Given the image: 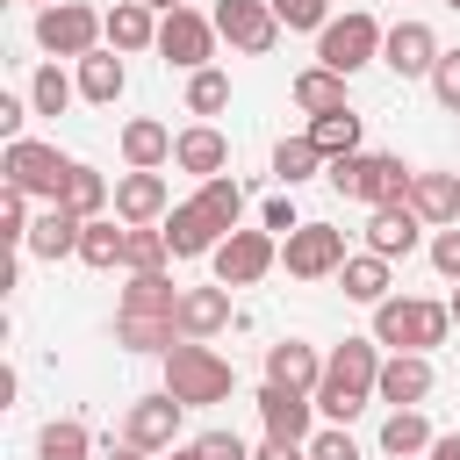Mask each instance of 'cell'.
I'll return each instance as SVG.
<instances>
[{"instance_id":"1","label":"cell","mask_w":460,"mask_h":460,"mask_svg":"<svg viewBox=\"0 0 460 460\" xmlns=\"http://www.w3.org/2000/svg\"><path fill=\"white\" fill-rule=\"evenodd\" d=\"M374 381H381V345H374V338L331 345V352H323V381H316L323 424H352V417L374 402Z\"/></svg>"},{"instance_id":"2","label":"cell","mask_w":460,"mask_h":460,"mask_svg":"<svg viewBox=\"0 0 460 460\" xmlns=\"http://www.w3.org/2000/svg\"><path fill=\"white\" fill-rule=\"evenodd\" d=\"M165 388L187 402V410H208V402H230V388H237V367L208 345V338H180L165 359Z\"/></svg>"},{"instance_id":"3","label":"cell","mask_w":460,"mask_h":460,"mask_svg":"<svg viewBox=\"0 0 460 460\" xmlns=\"http://www.w3.org/2000/svg\"><path fill=\"white\" fill-rule=\"evenodd\" d=\"M446 331H453V309L431 295L374 302V345H388V352H431V345H446Z\"/></svg>"},{"instance_id":"4","label":"cell","mask_w":460,"mask_h":460,"mask_svg":"<svg viewBox=\"0 0 460 460\" xmlns=\"http://www.w3.org/2000/svg\"><path fill=\"white\" fill-rule=\"evenodd\" d=\"M323 180H331L345 201H367V208H381V201H410V180H417V165H402L395 151H352V158H331V165H323Z\"/></svg>"},{"instance_id":"5","label":"cell","mask_w":460,"mask_h":460,"mask_svg":"<svg viewBox=\"0 0 460 460\" xmlns=\"http://www.w3.org/2000/svg\"><path fill=\"white\" fill-rule=\"evenodd\" d=\"M108 43V14L101 7H86V0H50V7H36V50H50V58H86V50H101Z\"/></svg>"},{"instance_id":"6","label":"cell","mask_w":460,"mask_h":460,"mask_svg":"<svg viewBox=\"0 0 460 460\" xmlns=\"http://www.w3.org/2000/svg\"><path fill=\"white\" fill-rule=\"evenodd\" d=\"M381 22L367 14V7H345V14H331L323 29H316V65H331V72H367V65H381Z\"/></svg>"},{"instance_id":"7","label":"cell","mask_w":460,"mask_h":460,"mask_svg":"<svg viewBox=\"0 0 460 460\" xmlns=\"http://www.w3.org/2000/svg\"><path fill=\"white\" fill-rule=\"evenodd\" d=\"M72 165H79V158H65V151H58V144H43V137H14V144L0 151V172H7V187L36 194V201H65V180H72Z\"/></svg>"},{"instance_id":"8","label":"cell","mask_w":460,"mask_h":460,"mask_svg":"<svg viewBox=\"0 0 460 460\" xmlns=\"http://www.w3.org/2000/svg\"><path fill=\"white\" fill-rule=\"evenodd\" d=\"M216 14H201V7H172V14H158V58L172 65V72H201V65H216Z\"/></svg>"},{"instance_id":"9","label":"cell","mask_w":460,"mask_h":460,"mask_svg":"<svg viewBox=\"0 0 460 460\" xmlns=\"http://www.w3.org/2000/svg\"><path fill=\"white\" fill-rule=\"evenodd\" d=\"M208 266H216V280L223 288H259L273 266H280V237L259 223V230H230L216 252H208Z\"/></svg>"},{"instance_id":"10","label":"cell","mask_w":460,"mask_h":460,"mask_svg":"<svg viewBox=\"0 0 460 460\" xmlns=\"http://www.w3.org/2000/svg\"><path fill=\"white\" fill-rule=\"evenodd\" d=\"M345 259H352V252H345V230H338V223H302V230L280 237V266H288L295 280H338Z\"/></svg>"},{"instance_id":"11","label":"cell","mask_w":460,"mask_h":460,"mask_svg":"<svg viewBox=\"0 0 460 460\" xmlns=\"http://www.w3.org/2000/svg\"><path fill=\"white\" fill-rule=\"evenodd\" d=\"M252 410H259L266 438H295V446H309V438H316V417H323L316 395H309V388H288V381H259Z\"/></svg>"},{"instance_id":"12","label":"cell","mask_w":460,"mask_h":460,"mask_svg":"<svg viewBox=\"0 0 460 460\" xmlns=\"http://www.w3.org/2000/svg\"><path fill=\"white\" fill-rule=\"evenodd\" d=\"M180 417H187V402H180L172 388H151V395H137V402L122 410V438H129V446H144V453H172Z\"/></svg>"},{"instance_id":"13","label":"cell","mask_w":460,"mask_h":460,"mask_svg":"<svg viewBox=\"0 0 460 460\" xmlns=\"http://www.w3.org/2000/svg\"><path fill=\"white\" fill-rule=\"evenodd\" d=\"M216 36L244 58H266L280 43V14H273V0H216Z\"/></svg>"},{"instance_id":"14","label":"cell","mask_w":460,"mask_h":460,"mask_svg":"<svg viewBox=\"0 0 460 460\" xmlns=\"http://www.w3.org/2000/svg\"><path fill=\"white\" fill-rule=\"evenodd\" d=\"M381 65H388L395 79H431V65H438V29L402 14V22L381 36Z\"/></svg>"},{"instance_id":"15","label":"cell","mask_w":460,"mask_h":460,"mask_svg":"<svg viewBox=\"0 0 460 460\" xmlns=\"http://www.w3.org/2000/svg\"><path fill=\"white\" fill-rule=\"evenodd\" d=\"M431 352H381V381H374V402L388 410H417L431 395Z\"/></svg>"},{"instance_id":"16","label":"cell","mask_w":460,"mask_h":460,"mask_svg":"<svg viewBox=\"0 0 460 460\" xmlns=\"http://www.w3.org/2000/svg\"><path fill=\"white\" fill-rule=\"evenodd\" d=\"M424 216L410 208V201H381V208H367V252H381V259H410L417 244H424Z\"/></svg>"},{"instance_id":"17","label":"cell","mask_w":460,"mask_h":460,"mask_svg":"<svg viewBox=\"0 0 460 460\" xmlns=\"http://www.w3.org/2000/svg\"><path fill=\"white\" fill-rule=\"evenodd\" d=\"M172 165L194 172V180H216V172H230V137H223L216 122H187V129L172 137Z\"/></svg>"},{"instance_id":"18","label":"cell","mask_w":460,"mask_h":460,"mask_svg":"<svg viewBox=\"0 0 460 460\" xmlns=\"http://www.w3.org/2000/svg\"><path fill=\"white\" fill-rule=\"evenodd\" d=\"M115 216L122 223H165L172 216V187H165V172H122L115 180Z\"/></svg>"},{"instance_id":"19","label":"cell","mask_w":460,"mask_h":460,"mask_svg":"<svg viewBox=\"0 0 460 460\" xmlns=\"http://www.w3.org/2000/svg\"><path fill=\"white\" fill-rule=\"evenodd\" d=\"M223 237H230V230H223L201 201H172V216H165V244H172V259H208Z\"/></svg>"},{"instance_id":"20","label":"cell","mask_w":460,"mask_h":460,"mask_svg":"<svg viewBox=\"0 0 460 460\" xmlns=\"http://www.w3.org/2000/svg\"><path fill=\"white\" fill-rule=\"evenodd\" d=\"M79 237H86V216H72L65 201H50V208L29 223V244H22V252L58 266V259H79Z\"/></svg>"},{"instance_id":"21","label":"cell","mask_w":460,"mask_h":460,"mask_svg":"<svg viewBox=\"0 0 460 460\" xmlns=\"http://www.w3.org/2000/svg\"><path fill=\"white\" fill-rule=\"evenodd\" d=\"M172 137H180V129H165L158 115H129V122H122V165H137V172L172 165Z\"/></svg>"},{"instance_id":"22","label":"cell","mask_w":460,"mask_h":460,"mask_svg":"<svg viewBox=\"0 0 460 460\" xmlns=\"http://www.w3.org/2000/svg\"><path fill=\"white\" fill-rule=\"evenodd\" d=\"M338 288H345V302L374 309V302H388V288H395V259H381V252H352V259L338 266Z\"/></svg>"},{"instance_id":"23","label":"cell","mask_w":460,"mask_h":460,"mask_svg":"<svg viewBox=\"0 0 460 460\" xmlns=\"http://www.w3.org/2000/svg\"><path fill=\"white\" fill-rule=\"evenodd\" d=\"M230 331V288L208 280V288H180V338H216Z\"/></svg>"},{"instance_id":"24","label":"cell","mask_w":460,"mask_h":460,"mask_svg":"<svg viewBox=\"0 0 460 460\" xmlns=\"http://www.w3.org/2000/svg\"><path fill=\"white\" fill-rule=\"evenodd\" d=\"M115 345L122 352H151L165 359L180 345V316H144V309H115Z\"/></svg>"},{"instance_id":"25","label":"cell","mask_w":460,"mask_h":460,"mask_svg":"<svg viewBox=\"0 0 460 460\" xmlns=\"http://www.w3.org/2000/svg\"><path fill=\"white\" fill-rule=\"evenodd\" d=\"M266 381H288V388H309V395H316L323 352H316L309 338H273V345H266Z\"/></svg>"},{"instance_id":"26","label":"cell","mask_w":460,"mask_h":460,"mask_svg":"<svg viewBox=\"0 0 460 460\" xmlns=\"http://www.w3.org/2000/svg\"><path fill=\"white\" fill-rule=\"evenodd\" d=\"M108 50H122V58L158 50V7H144V0H115V7H108Z\"/></svg>"},{"instance_id":"27","label":"cell","mask_w":460,"mask_h":460,"mask_svg":"<svg viewBox=\"0 0 460 460\" xmlns=\"http://www.w3.org/2000/svg\"><path fill=\"white\" fill-rule=\"evenodd\" d=\"M122 86H129V65H122V50H86V58H79V101H93V108H115V101H122Z\"/></svg>"},{"instance_id":"28","label":"cell","mask_w":460,"mask_h":460,"mask_svg":"<svg viewBox=\"0 0 460 460\" xmlns=\"http://www.w3.org/2000/svg\"><path fill=\"white\" fill-rule=\"evenodd\" d=\"M410 208H417L431 230L460 223V172H417V180H410Z\"/></svg>"},{"instance_id":"29","label":"cell","mask_w":460,"mask_h":460,"mask_svg":"<svg viewBox=\"0 0 460 460\" xmlns=\"http://www.w3.org/2000/svg\"><path fill=\"white\" fill-rule=\"evenodd\" d=\"M122 252H129V223H122V216H86L79 266H93V273H115V266H122Z\"/></svg>"},{"instance_id":"30","label":"cell","mask_w":460,"mask_h":460,"mask_svg":"<svg viewBox=\"0 0 460 460\" xmlns=\"http://www.w3.org/2000/svg\"><path fill=\"white\" fill-rule=\"evenodd\" d=\"M288 93H295V108H302V115H331V108H352V101H345V72H331V65H302Z\"/></svg>"},{"instance_id":"31","label":"cell","mask_w":460,"mask_h":460,"mask_svg":"<svg viewBox=\"0 0 460 460\" xmlns=\"http://www.w3.org/2000/svg\"><path fill=\"white\" fill-rule=\"evenodd\" d=\"M115 309H144V316H180V288H172V273L158 266V273H129L122 280V302Z\"/></svg>"},{"instance_id":"32","label":"cell","mask_w":460,"mask_h":460,"mask_svg":"<svg viewBox=\"0 0 460 460\" xmlns=\"http://www.w3.org/2000/svg\"><path fill=\"white\" fill-rule=\"evenodd\" d=\"M323 165H331V158H323V151L309 144V129H302V137H280V144H273V180H280L288 194H295L302 180H316Z\"/></svg>"},{"instance_id":"33","label":"cell","mask_w":460,"mask_h":460,"mask_svg":"<svg viewBox=\"0 0 460 460\" xmlns=\"http://www.w3.org/2000/svg\"><path fill=\"white\" fill-rule=\"evenodd\" d=\"M431 424H424V410H388L381 417V453H395V460H410V453H431Z\"/></svg>"},{"instance_id":"34","label":"cell","mask_w":460,"mask_h":460,"mask_svg":"<svg viewBox=\"0 0 460 460\" xmlns=\"http://www.w3.org/2000/svg\"><path fill=\"white\" fill-rule=\"evenodd\" d=\"M36 460H93V431L79 417H50L36 431Z\"/></svg>"},{"instance_id":"35","label":"cell","mask_w":460,"mask_h":460,"mask_svg":"<svg viewBox=\"0 0 460 460\" xmlns=\"http://www.w3.org/2000/svg\"><path fill=\"white\" fill-rule=\"evenodd\" d=\"M72 101H79V79H72L58 58H50V65H36V79H29V108H36V115H65Z\"/></svg>"},{"instance_id":"36","label":"cell","mask_w":460,"mask_h":460,"mask_svg":"<svg viewBox=\"0 0 460 460\" xmlns=\"http://www.w3.org/2000/svg\"><path fill=\"white\" fill-rule=\"evenodd\" d=\"M309 144H316L323 158H352V151H359V115H352V108L309 115Z\"/></svg>"},{"instance_id":"37","label":"cell","mask_w":460,"mask_h":460,"mask_svg":"<svg viewBox=\"0 0 460 460\" xmlns=\"http://www.w3.org/2000/svg\"><path fill=\"white\" fill-rule=\"evenodd\" d=\"M65 208H72V216H108V208H115V180L93 172V165H72V180H65Z\"/></svg>"},{"instance_id":"38","label":"cell","mask_w":460,"mask_h":460,"mask_svg":"<svg viewBox=\"0 0 460 460\" xmlns=\"http://www.w3.org/2000/svg\"><path fill=\"white\" fill-rule=\"evenodd\" d=\"M172 259L165 244V223H129V252H122V273H158Z\"/></svg>"},{"instance_id":"39","label":"cell","mask_w":460,"mask_h":460,"mask_svg":"<svg viewBox=\"0 0 460 460\" xmlns=\"http://www.w3.org/2000/svg\"><path fill=\"white\" fill-rule=\"evenodd\" d=\"M230 108V72H216V65H201V72H187V115H223Z\"/></svg>"},{"instance_id":"40","label":"cell","mask_w":460,"mask_h":460,"mask_svg":"<svg viewBox=\"0 0 460 460\" xmlns=\"http://www.w3.org/2000/svg\"><path fill=\"white\" fill-rule=\"evenodd\" d=\"M223 230H244V187L230 180V172H216V180H201V194H194Z\"/></svg>"},{"instance_id":"41","label":"cell","mask_w":460,"mask_h":460,"mask_svg":"<svg viewBox=\"0 0 460 460\" xmlns=\"http://www.w3.org/2000/svg\"><path fill=\"white\" fill-rule=\"evenodd\" d=\"M309 460H367V453H359V438H352L345 424H316V438H309Z\"/></svg>"},{"instance_id":"42","label":"cell","mask_w":460,"mask_h":460,"mask_svg":"<svg viewBox=\"0 0 460 460\" xmlns=\"http://www.w3.org/2000/svg\"><path fill=\"white\" fill-rule=\"evenodd\" d=\"M431 101H438L446 115H460V50H438V65H431Z\"/></svg>"},{"instance_id":"43","label":"cell","mask_w":460,"mask_h":460,"mask_svg":"<svg viewBox=\"0 0 460 460\" xmlns=\"http://www.w3.org/2000/svg\"><path fill=\"white\" fill-rule=\"evenodd\" d=\"M273 14H280V29H323L331 22V0H273Z\"/></svg>"},{"instance_id":"44","label":"cell","mask_w":460,"mask_h":460,"mask_svg":"<svg viewBox=\"0 0 460 460\" xmlns=\"http://www.w3.org/2000/svg\"><path fill=\"white\" fill-rule=\"evenodd\" d=\"M29 201H36V194H22V187H7V194H0V230H7L14 244H29V223H36V216H29Z\"/></svg>"},{"instance_id":"45","label":"cell","mask_w":460,"mask_h":460,"mask_svg":"<svg viewBox=\"0 0 460 460\" xmlns=\"http://www.w3.org/2000/svg\"><path fill=\"white\" fill-rule=\"evenodd\" d=\"M431 266H438V280H460V223L431 230Z\"/></svg>"},{"instance_id":"46","label":"cell","mask_w":460,"mask_h":460,"mask_svg":"<svg viewBox=\"0 0 460 460\" xmlns=\"http://www.w3.org/2000/svg\"><path fill=\"white\" fill-rule=\"evenodd\" d=\"M194 453H201V460H252V446H244L237 431H201Z\"/></svg>"},{"instance_id":"47","label":"cell","mask_w":460,"mask_h":460,"mask_svg":"<svg viewBox=\"0 0 460 460\" xmlns=\"http://www.w3.org/2000/svg\"><path fill=\"white\" fill-rule=\"evenodd\" d=\"M259 223H266L273 237H288V230H302V216H295V201H288V187H280V194H273V201L259 208Z\"/></svg>"},{"instance_id":"48","label":"cell","mask_w":460,"mask_h":460,"mask_svg":"<svg viewBox=\"0 0 460 460\" xmlns=\"http://www.w3.org/2000/svg\"><path fill=\"white\" fill-rule=\"evenodd\" d=\"M29 115H36V108H29V93H22V101H14V93H0V137H7V144H14V137H29V129H22Z\"/></svg>"},{"instance_id":"49","label":"cell","mask_w":460,"mask_h":460,"mask_svg":"<svg viewBox=\"0 0 460 460\" xmlns=\"http://www.w3.org/2000/svg\"><path fill=\"white\" fill-rule=\"evenodd\" d=\"M252 460H309V446H295V438H259Z\"/></svg>"},{"instance_id":"50","label":"cell","mask_w":460,"mask_h":460,"mask_svg":"<svg viewBox=\"0 0 460 460\" xmlns=\"http://www.w3.org/2000/svg\"><path fill=\"white\" fill-rule=\"evenodd\" d=\"M424 460H460V431H438V438H431V453H424Z\"/></svg>"},{"instance_id":"51","label":"cell","mask_w":460,"mask_h":460,"mask_svg":"<svg viewBox=\"0 0 460 460\" xmlns=\"http://www.w3.org/2000/svg\"><path fill=\"white\" fill-rule=\"evenodd\" d=\"M108 460H151V453H144V446H129V438H122V446H108Z\"/></svg>"},{"instance_id":"52","label":"cell","mask_w":460,"mask_h":460,"mask_svg":"<svg viewBox=\"0 0 460 460\" xmlns=\"http://www.w3.org/2000/svg\"><path fill=\"white\" fill-rule=\"evenodd\" d=\"M144 7H158V14H172V7H187V0H144Z\"/></svg>"},{"instance_id":"53","label":"cell","mask_w":460,"mask_h":460,"mask_svg":"<svg viewBox=\"0 0 460 460\" xmlns=\"http://www.w3.org/2000/svg\"><path fill=\"white\" fill-rule=\"evenodd\" d=\"M446 309H453V323H460V280H453V295H446Z\"/></svg>"},{"instance_id":"54","label":"cell","mask_w":460,"mask_h":460,"mask_svg":"<svg viewBox=\"0 0 460 460\" xmlns=\"http://www.w3.org/2000/svg\"><path fill=\"white\" fill-rule=\"evenodd\" d=\"M172 460H201V453H194V446H172Z\"/></svg>"},{"instance_id":"55","label":"cell","mask_w":460,"mask_h":460,"mask_svg":"<svg viewBox=\"0 0 460 460\" xmlns=\"http://www.w3.org/2000/svg\"><path fill=\"white\" fill-rule=\"evenodd\" d=\"M446 7H453V14H460V0H446Z\"/></svg>"},{"instance_id":"56","label":"cell","mask_w":460,"mask_h":460,"mask_svg":"<svg viewBox=\"0 0 460 460\" xmlns=\"http://www.w3.org/2000/svg\"><path fill=\"white\" fill-rule=\"evenodd\" d=\"M29 7H50V0H29Z\"/></svg>"}]
</instances>
